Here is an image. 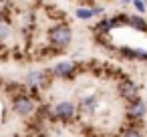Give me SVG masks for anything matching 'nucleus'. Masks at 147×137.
Here are the masks:
<instances>
[{
  "instance_id": "f257e3e1",
  "label": "nucleus",
  "mask_w": 147,
  "mask_h": 137,
  "mask_svg": "<svg viewBox=\"0 0 147 137\" xmlns=\"http://www.w3.org/2000/svg\"><path fill=\"white\" fill-rule=\"evenodd\" d=\"M47 40L53 49L65 53V49H69V45L73 43V28L67 22H57L47 30Z\"/></svg>"
},
{
  "instance_id": "f03ea898",
  "label": "nucleus",
  "mask_w": 147,
  "mask_h": 137,
  "mask_svg": "<svg viewBox=\"0 0 147 137\" xmlns=\"http://www.w3.org/2000/svg\"><path fill=\"white\" fill-rule=\"evenodd\" d=\"M12 111L20 117H28L36 111V99H32L30 95H18L12 99Z\"/></svg>"
},
{
  "instance_id": "7ed1b4c3",
  "label": "nucleus",
  "mask_w": 147,
  "mask_h": 137,
  "mask_svg": "<svg viewBox=\"0 0 147 137\" xmlns=\"http://www.w3.org/2000/svg\"><path fill=\"white\" fill-rule=\"evenodd\" d=\"M51 79H53L51 71H30L26 75V85L36 87V89H47L51 85Z\"/></svg>"
},
{
  "instance_id": "20e7f679",
  "label": "nucleus",
  "mask_w": 147,
  "mask_h": 137,
  "mask_svg": "<svg viewBox=\"0 0 147 137\" xmlns=\"http://www.w3.org/2000/svg\"><path fill=\"white\" fill-rule=\"evenodd\" d=\"M51 73H53V77H57V79L71 81V79L75 77V73H77V65H75L73 61H61V63H57V65L51 69Z\"/></svg>"
},
{
  "instance_id": "39448f33",
  "label": "nucleus",
  "mask_w": 147,
  "mask_h": 137,
  "mask_svg": "<svg viewBox=\"0 0 147 137\" xmlns=\"http://www.w3.org/2000/svg\"><path fill=\"white\" fill-rule=\"evenodd\" d=\"M55 119H59V121H73L75 119V115H77V107H75V103H71V101H61V103H57V107H55Z\"/></svg>"
},
{
  "instance_id": "423d86ee",
  "label": "nucleus",
  "mask_w": 147,
  "mask_h": 137,
  "mask_svg": "<svg viewBox=\"0 0 147 137\" xmlns=\"http://www.w3.org/2000/svg\"><path fill=\"white\" fill-rule=\"evenodd\" d=\"M117 93H119V97H121L123 101L131 103V101H135V99L139 97V87H137L133 81L125 79V81H121V83L117 85Z\"/></svg>"
},
{
  "instance_id": "0eeeda50",
  "label": "nucleus",
  "mask_w": 147,
  "mask_h": 137,
  "mask_svg": "<svg viewBox=\"0 0 147 137\" xmlns=\"http://www.w3.org/2000/svg\"><path fill=\"white\" fill-rule=\"evenodd\" d=\"M119 55L123 57V59H127V61H141V63H145L147 61V51L145 49H133V47H121L119 49Z\"/></svg>"
},
{
  "instance_id": "6e6552de",
  "label": "nucleus",
  "mask_w": 147,
  "mask_h": 137,
  "mask_svg": "<svg viewBox=\"0 0 147 137\" xmlns=\"http://www.w3.org/2000/svg\"><path fill=\"white\" fill-rule=\"evenodd\" d=\"M127 113H129V117L141 119V117L147 113V103H145L141 97H137L135 101H131V103H129V107H127Z\"/></svg>"
},
{
  "instance_id": "1a4fd4ad",
  "label": "nucleus",
  "mask_w": 147,
  "mask_h": 137,
  "mask_svg": "<svg viewBox=\"0 0 147 137\" xmlns=\"http://www.w3.org/2000/svg\"><path fill=\"white\" fill-rule=\"evenodd\" d=\"M129 26L135 30V32H147V18L143 14H129Z\"/></svg>"
},
{
  "instance_id": "9d476101",
  "label": "nucleus",
  "mask_w": 147,
  "mask_h": 137,
  "mask_svg": "<svg viewBox=\"0 0 147 137\" xmlns=\"http://www.w3.org/2000/svg\"><path fill=\"white\" fill-rule=\"evenodd\" d=\"M14 30H12V24L10 22H4V20H0V49H2L10 38H12Z\"/></svg>"
},
{
  "instance_id": "9b49d317",
  "label": "nucleus",
  "mask_w": 147,
  "mask_h": 137,
  "mask_svg": "<svg viewBox=\"0 0 147 137\" xmlns=\"http://www.w3.org/2000/svg\"><path fill=\"white\" fill-rule=\"evenodd\" d=\"M111 30H113V26H111V18L109 16L99 18V22L93 26V32L95 34H111Z\"/></svg>"
},
{
  "instance_id": "f8f14e48",
  "label": "nucleus",
  "mask_w": 147,
  "mask_h": 137,
  "mask_svg": "<svg viewBox=\"0 0 147 137\" xmlns=\"http://www.w3.org/2000/svg\"><path fill=\"white\" fill-rule=\"evenodd\" d=\"M111 18V26H113V30L115 28H121V26H129V14L127 12H115L113 16H109Z\"/></svg>"
},
{
  "instance_id": "ddd939ff",
  "label": "nucleus",
  "mask_w": 147,
  "mask_h": 137,
  "mask_svg": "<svg viewBox=\"0 0 147 137\" xmlns=\"http://www.w3.org/2000/svg\"><path fill=\"white\" fill-rule=\"evenodd\" d=\"M97 105H99V99L91 95V97H85V99H81V105H79V107H81V111H83V113L91 115V113L97 109Z\"/></svg>"
},
{
  "instance_id": "4468645a",
  "label": "nucleus",
  "mask_w": 147,
  "mask_h": 137,
  "mask_svg": "<svg viewBox=\"0 0 147 137\" xmlns=\"http://www.w3.org/2000/svg\"><path fill=\"white\" fill-rule=\"evenodd\" d=\"M75 16H77L79 20H83V22H89L91 18H95V12H93L91 6H79V8L75 10Z\"/></svg>"
},
{
  "instance_id": "2eb2a0df",
  "label": "nucleus",
  "mask_w": 147,
  "mask_h": 137,
  "mask_svg": "<svg viewBox=\"0 0 147 137\" xmlns=\"http://www.w3.org/2000/svg\"><path fill=\"white\" fill-rule=\"evenodd\" d=\"M131 6L135 8L137 14H143L145 16V12H147V2H145V0H131Z\"/></svg>"
},
{
  "instance_id": "dca6fc26",
  "label": "nucleus",
  "mask_w": 147,
  "mask_h": 137,
  "mask_svg": "<svg viewBox=\"0 0 147 137\" xmlns=\"http://www.w3.org/2000/svg\"><path fill=\"white\" fill-rule=\"evenodd\" d=\"M121 137H143V133H141V129L139 127H127L123 133H121Z\"/></svg>"
},
{
  "instance_id": "f3484780",
  "label": "nucleus",
  "mask_w": 147,
  "mask_h": 137,
  "mask_svg": "<svg viewBox=\"0 0 147 137\" xmlns=\"http://www.w3.org/2000/svg\"><path fill=\"white\" fill-rule=\"evenodd\" d=\"M93 8V12H95V16H101L103 12H105V6H91Z\"/></svg>"
},
{
  "instance_id": "a211bd4d",
  "label": "nucleus",
  "mask_w": 147,
  "mask_h": 137,
  "mask_svg": "<svg viewBox=\"0 0 147 137\" xmlns=\"http://www.w3.org/2000/svg\"><path fill=\"white\" fill-rule=\"evenodd\" d=\"M81 4H85V6H95V0H79Z\"/></svg>"
},
{
  "instance_id": "6ab92c4d",
  "label": "nucleus",
  "mask_w": 147,
  "mask_h": 137,
  "mask_svg": "<svg viewBox=\"0 0 147 137\" xmlns=\"http://www.w3.org/2000/svg\"><path fill=\"white\" fill-rule=\"evenodd\" d=\"M121 6H123V8H127V6H131V0H121Z\"/></svg>"
},
{
  "instance_id": "aec40b11",
  "label": "nucleus",
  "mask_w": 147,
  "mask_h": 137,
  "mask_svg": "<svg viewBox=\"0 0 147 137\" xmlns=\"http://www.w3.org/2000/svg\"><path fill=\"white\" fill-rule=\"evenodd\" d=\"M4 8H6V2H2V0H0V14L4 12Z\"/></svg>"
},
{
  "instance_id": "412c9836",
  "label": "nucleus",
  "mask_w": 147,
  "mask_h": 137,
  "mask_svg": "<svg viewBox=\"0 0 147 137\" xmlns=\"http://www.w3.org/2000/svg\"><path fill=\"white\" fill-rule=\"evenodd\" d=\"M145 2H147V0H145Z\"/></svg>"
}]
</instances>
